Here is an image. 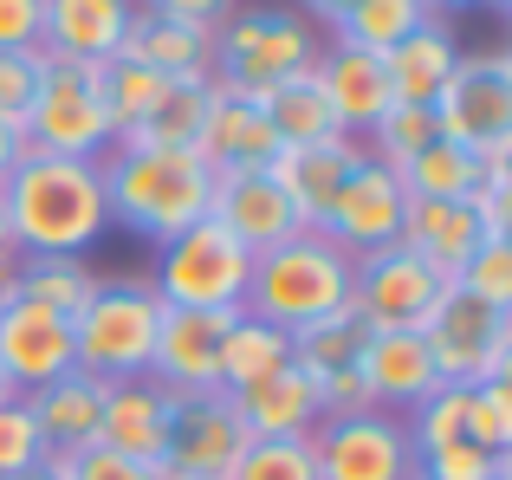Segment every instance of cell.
Masks as SVG:
<instances>
[{
    "label": "cell",
    "mask_w": 512,
    "mask_h": 480,
    "mask_svg": "<svg viewBox=\"0 0 512 480\" xmlns=\"http://www.w3.org/2000/svg\"><path fill=\"white\" fill-rule=\"evenodd\" d=\"M111 143H117V130H111V111H104V65L39 52V91H33V111H26V150L98 163Z\"/></svg>",
    "instance_id": "cell-6"
},
{
    "label": "cell",
    "mask_w": 512,
    "mask_h": 480,
    "mask_svg": "<svg viewBox=\"0 0 512 480\" xmlns=\"http://www.w3.org/2000/svg\"><path fill=\"white\" fill-rule=\"evenodd\" d=\"M208 111H214V78H175V85L163 91V104H156V111L143 117L124 143H150V150H195L201 156Z\"/></svg>",
    "instance_id": "cell-31"
},
{
    "label": "cell",
    "mask_w": 512,
    "mask_h": 480,
    "mask_svg": "<svg viewBox=\"0 0 512 480\" xmlns=\"http://www.w3.org/2000/svg\"><path fill=\"white\" fill-rule=\"evenodd\" d=\"M312 85L325 91V104H331V117H338L344 137H363V130H370L376 117H383L389 104H396L383 59H376V52H357V46H338V39H331V46L318 52Z\"/></svg>",
    "instance_id": "cell-21"
},
{
    "label": "cell",
    "mask_w": 512,
    "mask_h": 480,
    "mask_svg": "<svg viewBox=\"0 0 512 480\" xmlns=\"http://www.w3.org/2000/svg\"><path fill=\"white\" fill-rule=\"evenodd\" d=\"M441 292H448V279H441L435 266H422L402 240L363 253V260L350 266V305H357V318L370 331H422L428 318H435Z\"/></svg>",
    "instance_id": "cell-11"
},
{
    "label": "cell",
    "mask_w": 512,
    "mask_h": 480,
    "mask_svg": "<svg viewBox=\"0 0 512 480\" xmlns=\"http://www.w3.org/2000/svg\"><path fill=\"white\" fill-rule=\"evenodd\" d=\"M39 461H46V442H39V429H33L26 396H0V480L39 468Z\"/></svg>",
    "instance_id": "cell-42"
},
{
    "label": "cell",
    "mask_w": 512,
    "mask_h": 480,
    "mask_svg": "<svg viewBox=\"0 0 512 480\" xmlns=\"http://www.w3.org/2000/svg\"><path fill=\"white\" fill-rule=\"evenodd\" d=\"M169 429H175V390H163L156 377L111 383L104 416H98V448H111L124 461H143V468H163Z\"/></svg>",
    "instance_id": "cell-17"
},
{
    "label": "cell",
    "mask_w": 512,
    "mask_h": 480,
    "mask_svg": "<svg viewBox=\"0 0 512 480\" xmlns=\"http://www.w3.org/2000/svg\"><path fill=\"white\" fill-rule=\"evenodd\" d=\"M227 403H234V416H240V429H247V442H266V435H312L318 422H325V409H318V390H312V377H305L299 364L266 370L260 383L234 390Z\"/></svg>",
    "instance_id": "cell-25"
},
{
    "label": "cell",
    "mask_w": 512,
    "mask_h": 480,
    "mask_svg": "<svg viewBox=\"0 0 512 480\" xmlns=\"http://www.w3.org/2000/svg\"><path fill=\"white\" fill-rule=\"evenodd\" d=\"M91 292H98V266L72 260V253H20V266H13V299L46 305L65 325L91 305Z\"/></svg>",
    "instance_id": "cell-29"
},
{
    "label": "cell",
    "mask_w": 512,
    "mask_h": 480,
    "mask_svg": "<svg viewBox=\"0 0 512 480\" xmlns=\"http://www.w3.org/2000/svg\"><path fill=\"white\" fill-rule=\"evenodd\" d=\"M480 221L467 202H409V215H402V247L415 253L422 266H435L441 279L454 286V273L467 266V253L480 247Z\"/></svg>",
    "instance_id": "cell-27"
},
{
    "label": "cell",
    "mask_w": 512,
    "mask_h": 480,
    "mask_svg": "<svg viewBox=\"0 0 512 480\" xmlns=\"http://www.w3.org/2000/svg\"><path fill=\"white\" fill-rule=\"evenodd\" d=\"M169 305L156 299L150 279H98L91 305L72 318V351L78 370L104 383H124V377H150V357H156V331H163Z\"/></svg>",
    "instance_id": "cell-5"
},
{
    "label": "cell",
    "mask_w": 512,
    "mask_h": 480,
    "mask_svg": "<svg viewBox=\"0 0 512 480\" xmlns=\"http://www.w3.org/2000/svg\"><path fill=\"white\" fill-rule=\"evenodd\" d=\"M0 52H39V0H0Z\"/></svg>",
    "instance_id": "cell-46"
},
{
    "label": "cell",
    "mask_w": 512,
    "mask_h": 480,
    "mask_svg": "<svg viewBox=\"0 0 512 480\" xmlns=\"http://www.w3.org/2000/svg\"><path fill=\"white\" fill-rule=\"evenodd\" d=\"M402 215H409V189L396 182L389 163H376V156L363 150V163L344 176V189H338V202H331V215L318 221V234H331L350 260H363V253H376V247H396Z\"/></svg>",
    "instance_id": "cell-13"
},
{
    "label": "cell",
    "mask_w": 512,
    "mask_h": 480,
    "mask_svg": "<svg viewBox=\"0 0 512 480\" xmlns=\"http://www.w3.org/2000/svg\"><path fill=\"white\" fill-rule=\"evenodd\" d=\"M130 7H143V0H130Z\"/></svg>",
    "instance_id": "cell-54"
},
{
    "label": "cell",
    "mask_w": 512,
    "mask_h": 480,
    "mask_svg": "<svg viewBox=\"0 0 512 480\" xmlns=\"http://www.w3.org/2000/svg\"><path fill=\"white\" fill-rule=\"evenodd\" d=\"M0 396H20V390H13V383H7V370H0Z\"/></svg>",
    "instance_id": "cell-53"
},
{
    "label": "cell",
    "mask_w": 512,
    "mask_h": 480,
    "mask_svg": "<svg viewBox=\"0 0 512 480\" xmlns=\"http://www.w3.org/2000/svg\"><path fill=\"white\" fill-rule=\"evenodd\" d=\"M247 448V429H240L234 403L221 390L208 396H175V429H169V455L163 468L169 480H221Z\"/></svg>",
    "instance_id": "cell-14"
},
{
    "label": "cell",
    "mask_w": 512,
    "mask_h": 480,
    "mask_svg": "<svg viewBox=\"0 0 512 480\" xmlns=\"http://www.w3.org/2000/svg\"><path fill=\"white\" fill-rule=\"evenodd\" d=\"M7 299H13V266H0V312H7Z\"/></svg>",
    "instance_id": "cell-52"
},
{
    "label": "cell",
    "mask_w": 512,
    "mask_h": 480,
    "mask_svg": "<svg viewBox=\"0 0 512 480\" xmlns=\"http://www.w3.org/2000/svg\"><path fill=\"white\" fill-rule=\"evenodd\" d=\"M422 338H428V357H435L441 383L474 390V383H493V377L512 370V312H493V305L467 299L461 286L441 292V305L422 325Z\"/></svg>",
    "instance_id": "cell-9"
},
{
    "label": "cell",
    "mask_w": 512,
    "mask_h": 480,
    "mask_svg": "<svg viewBox=\"0 0 512 480\" xmlns=\"http://www.w3.org/2000/svg\"><path fill=\"white\" fill-rule=\"evenodd\" d=\"M415 480H512V455H487L474 442H448L435 455H415Z\"/></svg>",
    "instance_id": "cell-41"
},
{
    "label": "cell",
    "mask_w": 512,
    "mask_h": 480,
    "mask_svg": "<svg viewBox=\"0 0 512 480\" xmlns=\"http://www.w3.org/2000/svg\"><path fill=\"white\" fill-rule=\"evenodd\" d=\"M117 59H137V65H150V72H163V78H214V33L182 26V20H169V13H156V7H137Z\"/></svg>",
    "instance_id": "cell-26"
},
{
    "label": "cell",
    "mask_w": 512,
    "mask_h": 480,
    "mask_svg": "<svg viewBox=\"0 0 512 480\" xmlns=\"http://www.w3.org/2000/svg\"><path fill=\"white\" fill-rule=\"evenodd\" d=\"M286 364H292V331L266 325V318H247V312L227 318V331H221V396L247 390L266 370H286Z\"/></svg>",
    "instance_id": "cell-30"
},
{
    "label": "cell",
    "mask_w": 512,
    "mask_h": 480,
    "mask_svg": "<svg viewBox=\"0 0 512 480\" xmlns=\"http://www.w3.org/2000/svg\"><path fill=\"white\" fill-rule=\"evenodd\" d=\"M467 409H474V390H461V383H441V390L409 416L415 455H435V448H448V442H467Z\"/></svg>",
    "instance_id": "cell-38"
},
{
    "label": "cell",
    "mask_w": 512,
    "mask_h": 480,
    "mask_svg": "<svg viewBox=\"0 0 512 480\" xmlns=\"http://www.w3.org/2000/svg\"><path fill=\"white\" fill-rule=\"evenodd\" d=\"M143 7L169 13V20H182V26H201V33H221L240 13V0H143Z\"/></svg>",
    "instance_id": "cell-45"
},
{
    "label": "cell",
    "mask_w": 512,
    "mask_h": 480,
    "mask_svg": "<svg viewBox=\"0 0 512 480\" xmlns=\"http://www.w3.org/2000/svg\"><path fill=\"white\" fill-rule=\"evenodd\" d=\"M0 215H7L20 253H72L85 260L98 247V234L111 228L104 208V176L98 163L78 156H39L26 150L0 182Z\"/></svg>",
    "instance_id": "cell-1"
},
{
    "label": "cell",
    "mask_w": 512,
    "mask_h": 480,
    "mask_svg": "<svg viewBox=\"0 0 512 480\" xmlns=\"http://www.w3.org/2000/svg\"><path fill=\"white\" fill-rule=\"evenodd\" d=\"M350 253L331 234L299 228L292 240L253 253V279H247V318H266L279 331H299L312 318H331L338 305H350Z\"/></svg>",
    "instance_id": "cell-3"
},
{
    "label": "cell",
    "mask_w": 512,
    "mask_h": 480,
    "mask_svg": "<svg viewBox=\"0 0 512 480\" xmlns=\"http://www.w3.org/2000/svg\"><path fill=\"white\" fill-rule=\"evenodd\" d=\"M363 163V143L357 137H331V143H299V150H273V163H266V176L286 189L292 215L305 221V228H318V221L331 215V202H338L344 176Z\"/></svg>",
    "instance_id": "cell-20"
},
{
    "label": "cell",
    "mask_w": 512,
    "mask_h": 480,
    "mask_svg": "<svg viewBox=\"0 0 512 480\" xmlns=\"http://www.w3.org/2000/svg\"><path fill=\"white\" fill-rule=\"evenodd\" d=\"M7 480H59V474H52V461H39V468H26V474H7Z\"/></svg>",
    "instance_id": "cell-51"
},
{
    "label": "cell",
    "mask_w": 512,
    "mask_h": 480,
    "mask_svg": "<svg viewBox=\"0 0 512 480\" xmlns=\"http://www.w3.org/2000/svg\"><path fill=\"white\" fill-rule=\"evenodd\" d=\"M169 85H175V78L150 72V65H137V59H104V111H111L117 143H124L130 130H137L143 117L163 104V91H169Z\"/></svg>",
    "instance_id": "cell-35"
},
{
    "label": "cell",
    "mask_w": 512,
    "mask_h": 480,
    "mask_svg": "<svg viewBox=\"0 0 512 480\" xmlns=\"http://www.w3.org/2000/svg\"><path fill=\"white\" fill-rule=\"evenodd\" d=\"M39 91V52H0V124L26 137V111Z\"/></svg>",
    "instance_id": "cell-44"
},
{
    "label": "cell",
    "mask_w": 512,
    "mask_h": 480,
    "mask_svg": "<svg viewBox=\"0 0 512 480\" xmlns=\"http://www.w3.org/2000/svg\"><path fill=\"white\" fill-rule=\"evenodd\" d=\"M273 150H279V137H273V124H266L260 98L214 78V111H208V130H201V163L208 169H266Z\"/></svg>",
    "instance_id": "cell-24"
},
{
    "label": "cell",
    "mask_w": 512,
    "mask_h": 480,
    "mask_svg": "<svg viewBox=\"0 0 512 480\" xmlns=\"http://www.w3.org/2000/svg\"><path fill=\"white\" fill-rule=\"evenodd\" d=\"M435 137H441V130H435V111H428V104H389V111L363 130V150H370L376 163L402 169L409 156H422Z\"/></svg>",
    "instance_id": "cell-36"
},
{
    "label": "cell",
    "mask_w": 512,
    "mask_h": 480,
    "mask_svg": "<svg viewBox=\"0 0 512 480\" xmlns=\"http://www.w3.org/2000/svg\"><path fill=\"white\" fill-rule=\"evenodd\" d=\"M363 344H370V325L357 318V305H338L331 318H312V325L292 331V364L312 377L318 409L325 416H350V409H370L363 396Z\"/></svg>",
    "instance_id": "cell-12"
},
{
    "label": "cell",
    "mask_w": 512,
    "mask_h": 480,
    "mask_svg": "<svg viewBox=\"0 0 512 480\" xmlns=\"http://www.w3.org/2000/svg\"><path fill=\"white\" fill-rule=\"evenodd\" d=\"M253 98H260L266 124H273L279 150H299V143H331V137H344L338 117H331V104H325V91L312 85V72H305V78H286V85H273V91H253Z\"/></svg>",
    "instance_id": "cell-32"
},
{
    "label": "cell",
    "mask_w": 512,
    "mask_h": 480,
    "mask_svg": "<svg viewBox=\"0 0 512 480\" xmlns=\"http://www.w3.org/2000/svg\"><path fill=\"white\" fill-rule=\"evenodd\" d=\"M52 474L59 480H169V468H143V461H124V455H111V448H98V442L78 448V455H59Z\"/></svg>",
    "instance_id": "cell-43"
},
{
    "label": "cell",
    "mask_w": 512,
    "mask_h": 480,
    "mask_svg": "<svg viewBox=\"0 0 512 480\" xmlns=\"http://www.w3.org/2000/svg\"><path fill=\"white\" fill-rule=\"evenodd\" d=\"M467 442L487 455H512V377L474 383V409H467Z\"/></svg>",
    "instance_id": "cell-40"
},
{
    "label": "cell",
    "mask_w": 512,
    "mask_h": 480,
    "mask_svg": "<svg viewBox=\"0 0 512 480\" xmlns=\"http://www.w3.org/2000/svg\"><path fill=\"white\" fill-rule=\"evenodd\" d=\"M396 182L409 189V202H467V195L480 189V163L461 150V143H428L422 156H409V163L396 169Z\"/></svg>",
    "instance_id": "cell-33"
},
{
    "label": "cell",
    "mask_w": 512,
    "mask_h": 480,
    "mask_svg": "<svg viewBox=\"0 0 512 480\" xmlns=\"http://www.w3.org/2000/svg\"><path fill=\"white\" fill-rule=\"evenodd\" d=\"M130 0H39V52L52 59H117L130 33Z\"/></svg>",
    "instance_id": "cell-23"
},
{
    "label": "cell",
    "mask_w": 512,
    "mask_h": 480,
    "mask_svg": "<svg viewBox=\"0 0 512 480\" xmlns=\"http://www.w3.org/2000/svg\"><path fill=\"white\" fill-rule=\"evenodd\" d=\"M312 461H318V480H415L409 422L383 416V409L325 416L312 429Z\"/></svg>",
    "instance_id": "cell-10"
},
{
    "label": "cell",
    "mask_w": 512,
    "mask_h": 480,
    "mask_svg": "<svg viewBox=\"0 0 512 480\" xmlns=\"http://www.w3.org/2000/svg\"><path fill=\"white\" fill-rule=\"evenodd\" d=\"M247 279H253V253L214 215H201L195 228L163 240V260H156L150 286L175 312H240L247 305Z\"/></svg>",
    "instance_id": "cell-7"
},
{
    "label": "cell",
    "mask_w": 512,
    "mask_h": 480,
    "mask_svg": "<svg viewBox=\"0 0 512 480\" xmlns=\"http://www.w3.org/2000/svg\"><path fill=\"white\" fill-rule=\"evenodd\" d=\"M428 111H435L441 143H461L480 163V176H506V163H512V59L500 46L461 52Z\"/></svg>",
    "instance_id": "cell-4"
},
{
    "label": "cell",
    "mask_w": 512,
    "mask_h": 480,
    "mask_svg": "<svg viewBox=\"0 0 512 480\" xmlns=\"http://www.w3.org/2000/svg\"><path fill=\"white\" fill-rule=\"evenodd\" d=\"M299 7H305V13H312V20H325V26H338V20H344V13H350V7H357V0H299Z\"/></svg>",
    "instance_id": "cell-48"
},
{
    "label": "cell",
    "mask_w": 512,
    "mask_h": 480,
    "mask_svg": "<svg viewBox=\"0 0 512 480\" xmlns=\"http://www.w3.org/2000/svg\"><path fill=\"white\" fill-rule=\"evenodd\" d=\"M357 370H363V396H370V409L402 416V422L441 390V370H435V357H428L422 331H370Z\"/></svg>",
    "instance_id": "cell-16"
},
{
    "label": "cell",
    "mask_w": 512,
    "mask_h": 480,
    "mask_svg": "<svg viewBox=\"0 0 512 480\" xmlns=\"http://www.w3.org/2000/svg\"><path fill=\"white\" fill-rule=\"evenodd\" d=\"M0 370H7V383L20 396L52 383V377H65V370H78L72 325L52 318L33 299H7V312H0Z\"/></svg>",
    "instance_id": "cell-18"
},
{
    "label": "cell",
    "mask_w": 512,
    "mask_h": 480,
    "mask_svg": "<svg viewBox=\"0 0 512 480\" xmlns=\"http://www.w3.org/2000/svg\"><path fill=\"white\" fill-rule=\"evenodd\" d=\"M422 20H435L428 0H357L331 33H338V46H357V52H376V59H383V52L402 46Z\"/></svg>",
    "instance_id": "cell-34"
},
{
    "label": "cell",
    "mask_w": 512,
    "mask_h": 480,
    "mask_svg": "<svg viewBox=\"0 0 512 480\" xmlns=\"http://www.w3.org/2000/svg\"><path fill=\"white\" fill-rule=\"evenodd\" d=\"M318 33L305 13L286 7H240L234 20L214 33V78L234 91H273L286 78H305L318 65Z\"/></svg>",
    "instance_id": "cell-8"
},
{
    "label": "cell",
    "mask_w": 512,
    "mask_h": 480,
    "mask_svg": "<svg viewBox=\"0 0 512 480\" xmlns=\"http://www.w3.org/2000/svg\"><path fill=\"white\" fill-rule=\"evenodd\" d=\"M454 59H461V46H454L448 20H422L402 46L383 52V72H389V91H396V104H435V91L448 85Z\"/></svg>",
    "instance_id": "cell-28"
},
{
    "label": "cell",
    "mask_w": 512,
    "mask_h": 480,
    "mask_svg": "<svg viewBox=\"0 0 512 480\" xmlns=\"http://www.w3.org/2000/svg\"><path fill=\"white\" fill-rule=\"evenodd\" d=\"M20 156H26V137H20V130H7V124H0V182H7V169L20 163Z\"/></svg>",
    "instance_id": "cell-47"
},
{
    "label": "cell",
    "mask_w": 512,
    "mask_h": 480,
    "mask_svg": "<svg viewBox=\"0 0 512 480\" xmlns=\"http://www.w3.org/2000/svg\"><path fill=\"white\" fill-rule=\"evenodd\" d=\"M0 266H20V240H13L7 215H0Z\"/></svg>",
    "instance_id": "cell-49"
},
{
    "label": "cell",
    "mask_w": 512,
    "mask_h": 480,
    "mask_svg": "<svg viewBox=\"0 0 512 480\" xmlns=\"http://www.w3.org/2000/svg\"><path fill=\"white\" fill-rule=\"evenodd\" d=\"M208 215L221 221V228L234 234L247 253H266V247H279V240H292V234L305 228V221L292 215L286 189H279L266 169H214Z\"/></svg>",
    "instance_id": "cell-15"
},
{
    "label": "cell",
    "mask_w": 512,
    "mask_h": 480,
    "mask_svg": "<svg viewBox=\"0 0 512 480\" xmlns=\"http://www.w3.org/2000/svg\"><path fill=\"white\" fill-rule=\"evenodd\" d=\"M104 396H111V383L91 377V370H65V377L39 383V390H26V409H33V429L39 442H46V455H78V448L98 442V416H104Z\"/></svg>",
    "instance_id": "cell-22"
},
{
    "label": "cell",
    "mask_w": 512,
    "mask_h": 480,
    "mask_svg": "<svg viewBox=\"0 0 512 480\" xmlns=\"http://www.w3.org/2000/svg\"><path fill=\"white\" fill-rule=\"evenodd\" d=\"M448 7H506V0H428V13H448Z\"/></svg>",
    "instance_id": "cell-50"
},
{
    "label": "cell",
    "mask_w": 512,
    "mask_h": 480,
    "mask_svg": "<svg viewBox=\"0 0 512 480\" xmlns=\"http://www.w3.org/2000/svg\"><path fill=\"white\" fill-rule=\"evenodd\" d=\"M454 286H461L467 299L493 305V312H512V240H480V247L467 253V266L454 273Z\"/></svg>",
    "instance_id": "cell-39"
},
{
    "label": "cell",
    "mask_w": 512,
    "mask_h": 480,
    "mask_svg": "<svg viewBox=\"0 0 512 480\" xmlns=\"http://www.w3.org/2000/svg\"><path fill=\"white\" fill-rule=\"evenodd\" d=\"M234 312H163V331H156V357L150 377L175 396H208L221 390V331Z\"/></svg>",
    "instance_id": "cell-19"
},
{
    "label": "cell",
    "mask_w": 512,
    "mask_h": 480,
    "mask_svg": "<svg viewBox=\"0 0 512 480\" xmlns=\"http://www.w3.org/2000/svg\"><path fill=\"white\" fill-rule=\"evenodd\" d=\"M221 480H318L312 435H266V442H247L240 461Z\"/></svg>",
    "instance_id": "cell-37"
},
{
    "label": "cell",
    "mask_w": 512,
    "mask_h": 480,
    "mask_svg": "<svg viewBox=\"0 0 512 480\" xmlns=\"http://www.w3.org/2000/svg\"><path fill=\"white\" fill-rule=\"evenodd\" d=\"M104 176V208L117 228H130L137 240H175L182 228H195L208 215L214 195V169L195 150H150V143H111L98 156Z\"/></svg>",
    "instance_id": "cell-2"
}]
</instances>
